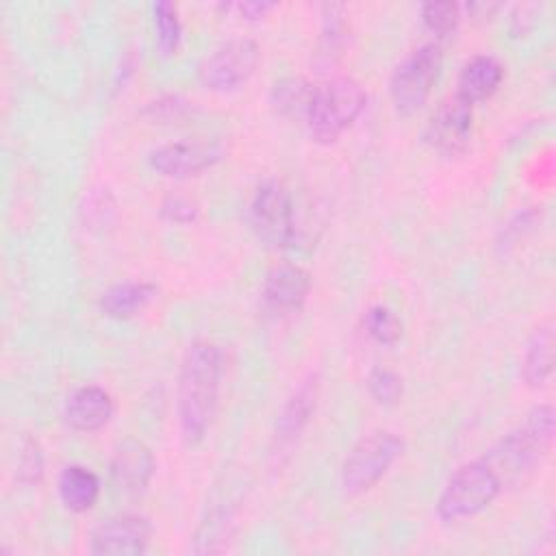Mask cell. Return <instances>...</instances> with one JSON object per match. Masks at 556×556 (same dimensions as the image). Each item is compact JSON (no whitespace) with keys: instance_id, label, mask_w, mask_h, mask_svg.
Returning <instances> with one entry per match:
<instances>
[{"instance_id":"12","label":"cell","mask_w":556,"mask_h":556,"mask_svg":"<svg viewBox=\"0 0 556 556\" xmlns=\"http://www.w3.org/2000/svg\"><path fill=\"white\" fill-rule=\"evenodd\" d=\"M473 106L456 93L445 98L424 128V141L443 156L460 154L471 137Z\"/></svg>"},{"instance_id":"27","label":"cell","mask_w":556,"mask_h":556,"mask_svg":"<svg viewBox=\"0 0 556 556\" xmlns=\"http://www.w3.org/2000/svg\"><path fill=\"white\" fill-rule=\"evenodd\" d=\"M421 20L434 35H450L460 22V7L456 2H426L421 4Z\"/></svg>"},{"instance_id":"21","label":"cell","mask_w":556,"mask_h":556,"mask_svg":"<svg viewBox=\"0 0 556 556\" xmlns=\"http://www.w3.org/2000/svg\"><path fill=\"white\" fill-rule=\"evenodd\" d=\"M59 497L72 513H85L93 508L100 495L98 476L85 465H65L56 480Z\"/></svg>"},{"instance_id":"10","label":"cell","mask_w":556,"mask_h":556,"mask_svg":"<svg viewBox=\"0 0 556 556\" xmlns=\"http://www.w3.org/2000/svg\"><path fill=\"white\" fill-rule=\"evenodd\" d=\"M224 143L213 137H187L163 143L148 154L150 167L165 178L198 176L224 159Z\"/></svg>"},{"instance_id":"9","label":"cell","mask_w":556,"mask_h":556,"mask_svg":"<svg viewBox=\"0 0 556 556\" xmlns=\"http://www.w3.org/2000/svg\"><path fill=\"white\" fill-rule=\"evenodd\" d=\"M261 50L248 37H232L219 43L200 65V80L211 91H235L250 80L258 65Z\"/></svg>"},{"instance_id":"5","label":"cell","mask_w":556,"mask_h":556,"mask_svg":"<svg viewBox=\"0 0 556 556\" xmlns=\"http://www.w3.org/2000/svg\"><path fill=\"white\" fill-rule=\"evenodd\" d=\"M404 441L391 430L363 434L348 452L341 467V486L348 495H361L376 486L389 467L400 458Z\"/></svg>"},{"instance_id":"6","label":"cell","mask_w":556,"mask_h":556,"mask_svg":"<svg viewBox=\"0 0 556 556\" xmlns=\"http://www.w3.org/2000/svg\"><path fill=\"white\" fill-rule=\"evenodd\" d=\"M243 476L237 473H224L222 480L215 484L204 515L193 532V554H215L224 552L232 532H235V519L237 510L243 502Z\"/></svg>"},{"instance_id":"4","label":"cell","mask_w":556,"mask_h":556,"mask_svg":"<svg viewBox=\"0 0 556 556\" xmlns=\"http://www.w3.org/2000/svg\"><path fill=\"white\" fill-rule=\"evenodd\" d=\"M504 491V484L484 456L458 465L437 497V517L443 523L471 519L489 508Z\"/></svg>"},{"instance_id":"11","label":"cell","mask_w":556,"mask_h":556,"mask_svg":"<svg viewBox=\"0 0 556 556\" xmlns=\"http://www.w3.org/2000/svg\"><path fill=\"white\" fill-rule=\"evenodd\" d=\"M152 526L143 515L117 513L102 519L89 536L96 556H139L148 549Z\"/></svg>"},{"instance_id":"15","label":"cell","mask_w":556,"mask_h":556,"mask_svg":"<svg viewBox=\"0 0 556 556\" xmlns=\"http://www.w3.org/2000/svg\"><path fill=\"white\" fill-rule=\"evenodd\" d=\"M63 417L78 432H96L113 417V397L98 384H83L67 395Z\"/></svg>"},{"instance_id":"26","label":"cell","mask_w":556,"mask_h":556,"mask_svg":"<svg viewBox=\"0 0 556 556\" xmlns=\"http://www.w3.org/2000/svg\"><path fill=\"white\" fill-rule=\"evenodd\" d=\"M367 391L374 397V402H378L382 406H393L400 402V397L404 393V382L395 371L376 367L367 376Z\"/></svg>"},{"instance_id":"16","label":"cell","mask_w":556,"mask_h":556,"mask_svg":"<svg viewBox=\"0 0 556 556\" xmlns=\"http://www.w3.org/2000/svg\"><path fill=\"white\" fill-rule=\"evenodd\" d=\"M319 397V376L308 374L304 380L298 382V387L291 391L287 402L282 404L276 426H274V437L278 443H289L293 441L302 428L308 424L311 415L315 413V404Z\"/></svg>"},{"instance_id":"19","label":"cell","mask_w":556,"mask_h":556,"mask_svg":"<svg viewBox=\"0 0 556 556\" xmlns=\"http://www.w3.org/2000/svg\"><path fill=\"white\" fill-rule=\"evenodd\" d=\"M156 293L159 289L152 282L124 280L104 289L98 300V306L104 317L130 319L137 313H141L156 298Z\"/></svg>"},{"instance_id":"20","label":"cell","mask_w":556,"mask_h":556,"mask_svg":"<svg viewBox=\"0 0 556 556\" xmlns=\"http://www.w3.org/2000/svg\"><path fill=\"white\" fill-rule=\"evenodd\" d=\"M348 20H345V7L339 2H330L321 7V35L317 41V50L313 54V65L319 72H326L328 67H334L343 54V48L348 43Z\"/></svg>"},{"instance_id":"2","label":"cell","mask_w":556,"mask_h":556,"mask_svg":"<svg viewBox=\"0 0 556 556\" xmlns=\"http://www.w3.org/2000/svg\"><path fill=\"white\" fill-rule=\"evenodd\" d=\"M556 432V413L552 404L534 406L523 421L506 432L482 456L500 476L504 489L523 482L549 454Z\"/></svg>"},{"instance_id":"8","label":"cell","mask_w":556,"mask_h":556,"mask_svg":"<svg viewBox=\"0 0 556 556\" xmlns=\"http://www.w3.org/2000/svg\"><path fill=\"white\" fill-rule=\"evenodd\" d=\"M441 61L443 54L439 43H424L393 70L389 93L400 113L408 115L426 102L441 72Z\"/></svg>"},{"instance_id":"13","label":"cell","mask_w":556,"mask_h":556,"mask_svg":"<svg viewBox=\"0 0 556 556\" xmlns=\"http://www.w3.org/2000/svg\"><path fill=\"white\" fill-rule=\"evenodd\" d=\"M156 463L152 456V450L135 437H128L119 441L113 450L111 463H109V478L115 493L135 497L146 491L154 476Z\"/></svg>"},{"instance_id":"1","label":"cell","mask_w":556,"mask_h":556,"mask_svg":"<svg viewBox=\"0 0 556 556\" xmlns=\"http://www.w3.org/2000/svg\"><path fill=\"white\" fill-rule=\"evenodd\" d=\"M222 374L224 354L217 343L198 339L185 350L178 371V424L189 445L200 443L213 421Z\"/></svg>"},{"instance_id":"17","label":"cell","mask_w":556,"mask_h":556,"mask_svg":"<svg viewBox=\"0 0 556 556\" xmlns=\"http://www.w3.org/2000/svg\"><path fill=\"white\" fill-rule=\"evenodd\" d=\"M502 78L504 67L493 54H476L463 65L458 74L456 96L473 106L476 102L491 98L497 91Z\"/></svg>"},{"instance_id":"18","label":"cell","mask_w":556,"mask_h":556,"mask_svg":"<svg viewBox=\"0 0 556 556\" xmlns=\"http://www.w3.org/2000/svg\"><path fill=\"white\" fill-rule=\"evenodd\" d=\"M554 371V319L541 321L523 350L521 358V378L528 387H543Z\"/></svg>"},{"instance_id":"29","label":"cell","mask_w":556,"mask_h":556,"mask_svg":"<svg viewBox=\"0 0 556 556\" xmlns=\"http://www.w3.org/2000/svg\"><path fill=\"white\" fill-rule=\"evenodd\" d=\"M276 7V2H267V0H248V2H239L237 9L245 20H261L265 17V13H269Z\"/></svg>"},{"instance_id":"3","label":"cell","mask_w":556,"mask_h":556,"mask_svg":"<svg viewBox=\"0 0 556 556\" xmlns=\"http://www.w3.org/2000/svg\"><path fill=\"white\" fill-rule=\"evenodd\" d=\"M367 93L352 76H332L315 85L306 111V130L317 143H334L363 113Z\"/></svg>"},{"instance_id":"28","label":"cell","mask_w":556,"mask_h":556,"mask_svg":"<svg viewBox=\"0 0 556 556\" xmlns=\"http://www.w3.org/2000/svg\"><path fill=\"white\" fill-rule=\"evenodd\" d=\"M161 215L174 224H189L198 217V206L182 195H167L161 204Z\"/></svg>"},{"instance_id":"22","label":"cell","mask_w":556,"mask_h":556,"mask_svg":"<svg viewBox=\"0 0 556 556\" xmlns=\"http://www.w3.org/2000/svg\"><path fill=\"white\" fill-rule=\"evenodd\" d=\"M315 85L302 76H285L274 83L271 104L285 117H306Z\"/></svg>"},{"instance_id":"23","label":"cell","mask_w":556,"mask_h":556,"mask_svg":"<svg viewBox=\"0 0 556 556\" xmlns=\"http://www.w3.org/2000/svg\"><path fill=\"white\" fill-rule=\"evenodd\" d=\"M150 11H152L156 48L163 56H169L176 52V48L180 43V33H182L178 7L169 0H156V2H152Z\"/></svg>"},{"instance_id":"7","label":"cell","mask_w":556,"mask_h":556,"mask_svg":"<svg viewBox=\"0 0 556 556\" xmlns=\"http://www.w3.org/2000/svg\"><path fill=\"white\" fill-rule=\"evenodd\" d=\"M248 219L263 243L287 248L295 239V204L291 191L280 180L261 182L250 200Z\"/></svg>"},{"instance_id":"25","label":"cell","mask_w":556,"mask_h":556,"mask_svg":"<svg viewBox=\"0 0 556 556\" xmlns=\"http://www.w3.org/2000/svg\"><path fill=\"white\" fill-rule=\"evenodd\" d=\"M43 476V454L39 447V441L30 434H24L17 445V465H15V478L22 484H37Z\"/></svg>"},{"instance_id":"14","label":"cell","mask_w":556,"mask_h":556,"mask_svg":"<svg viewBox=\"0 0 556 556\" xmlns=\"http://www.w3.org/2000/svg\"><path fill=\"white\" fill-rule=\"evenodd\" d=\"M311 291V276L295 263L274 265L263 280V300L278 313L295 311L304 304Z\"/></svg>"},{"instance_id":"24","label":"cell","mask_w":556,"mask_h":556,"mask_svg":"<svg viewBox=\"0 0 556 556\" xmlns=\"http://www.w3.org/2000/svg\"><path fill=\"white\" fill-rule=\"evenodd\" d=\"M363 328L367 337L378 345H395L402 337V321L382 304H374L365 311Z\"/></svg>"}]
</instances>
